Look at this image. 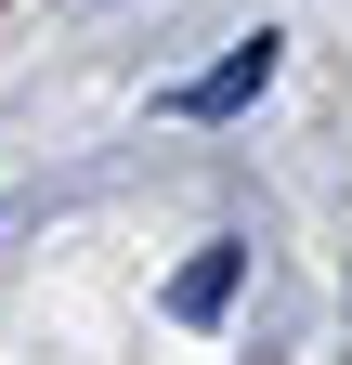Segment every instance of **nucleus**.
Segmentation results:
<instances>
[{
  "label": "nucleus",
  "mask_w": 352,
  "mask_h": 365,
  "mask_svg": "<svg viewBox=\"0 0 352 365\" xmlns=\"http://www.w3.org/2000/svg\"><path fill=\"white\" fill-rule=\"evenodd\" d=\"M235 274H248L235 248H196L183 274H170V313H183V327H209V313H222V300H235Z\"/></svg>",
  "instance_id": "nucleus-2"
},
{
  "label": "nucleus",
  "mask_w": 352,
  "mask_h": 365,
  "mask_svg": "<svg viewBox=\"0 0 352 365\" xmlns=\"http://www.w3.org/2000/svg\"><path fill=\"white\" fill-rule=\"evenodd\" d=\"M274 66H287V53H274V26H261V39H235L222 66H196L183 91H170V118H235L248 91H274Z\"/></svg>",
  "instance_id": "nucleus-1"
}]
</instances>
